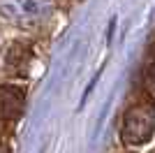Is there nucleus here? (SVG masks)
Returning a JSON list of instances; mask_svg holds the SVG:
<instances>
[{
    "instance_id": "1",
    "label": "nucleus",
    "mask_w": 155,
    "mask_h": 153,
    "mask_svg": "<svg viewBox=\"0 0 155 153\" xmlns=\"http://www.w3.org/2000/svg\"><path fill=\"white\" fill-rule=\"evenodd\" d=\"M155 134V102L150 95H139L123 114L120 139L125 146H143Z\"/></svg>"
},
{
    "instance_id": "2",
    "label": "nucleus",
    "mask_w": 155,
    "mask_h": 153,
    "mask_svg": "<svg viewBox=\"0 0 155 153\" xmlns=\"http://www.w3.org/2000/svg\"><path fill=\"white\" fill-rule=\"evenodd\" d=\"M53 0H0V16L16 25H35L49 19Z\"/></svg>"
},
{
    "instance_id": "3",
    "label": "nucleus",
    "mask_w": 155,
    "mask_h": 153,
    "mask_svg": "<svg viewBox=\"0 0 155 153\" xmlns=\"http://www.w3.org/2000/svg\"><path fill=\"white\" fill-rule=\"evenodd\" d=\"M23 102H26V90L21 86L5 83L0 86V134L5 132V127H12L23 111Z\"/></svg>"
}]
</instances>
